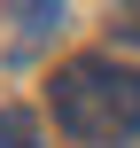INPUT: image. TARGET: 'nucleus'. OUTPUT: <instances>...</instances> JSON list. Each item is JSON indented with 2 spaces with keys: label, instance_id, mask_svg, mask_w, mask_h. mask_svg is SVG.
<instances>
[{
  "label": "nucleus",
  "instance_id": "1",
  "mask_svg": "<svg viewBox=\"0 0 140 148\" xmlns=\"http://www.w3.org/2000/svg\"><path fill=\"white\" fill-rule=\"evenodd\" d=\"M55 117L70 140H132L140 133V70H117L109 55H78L55 78Z\"/></svg>",
  "mask_w": 140,
  "mask_h": 148
},
{
  "label": "nucleus",
  "instance_id": "2",
  "mask_svg": "<svg viewBox=\"0 0 140 148\" xmlns=\"http://www.w3.org/2000/svg\"><path fill=\"white\" fill-rule=\"evenodd\" d=\"M0 148H39V125H31V109H0Z\"/></svg>",
  "mask_w": 140,
  "mask_h": 148
}]
</instances>
